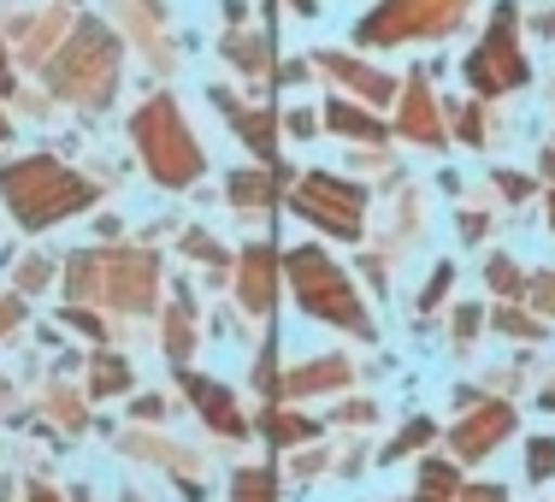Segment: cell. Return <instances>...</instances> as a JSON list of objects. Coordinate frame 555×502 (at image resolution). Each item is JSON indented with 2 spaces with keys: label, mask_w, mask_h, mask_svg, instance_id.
Returning a JSON list of instances; mask_svg holds the SVG:
<instances>
[{
  "label": "cell",
  "mask_w": 555,
  "mask_h": 502,
  "mask_svg": "<svg viewBox=\"0 0 555 502\" xmlns=\"http://www.w3.org/2000/svg\"><path fill=\"white\" fill-rule=\"evenodd\" d=\"M0 195H7V207L18 214V224H30V231H42V224H54V219L95 202V190H89L77 171H65L60 160H42V154L0 171Z\"/></svg>",
  "instance_id": "6da1fadb"
},
{
  "label": "cell",
  "mask_w": 555,
  "mask_h": 502,
  "mask_svg": "<svg viewBox=\"0 0 555 502\" xmlns=\"http://www.w3.org/2000/svg\"><path fill=\"white\" fill-rule=\"evenodd\" d=\"M130 137H137L142 160H149V171L166 183V190H178V183L202 178V149H195L190 125L178 118V107H171L166 95H154L149 107L137 113V125H130Z\"/></svg>",
  "instance_id": "7a4b0ae2"
},
{
  "label": "cell",
  "mask_w": 555,
  "mask_h": 502,
  "mask_svg": "<svg viewBox=\"0 0 555 502\" xmlns=\"http://www.w3.org/2000/svg\"><path fill=\"white\" fill-rule=\"evenodd\" d=\"M289 284H296V296H301L308 313H320V320H332V325H343V332H354V337H373L349 279H343L320 248H296V255H289Z\"/></svg>",
  "instance_id": "3957f363"
},
{
  "label": "cell",
  "mask_w": 555,
  "mask_h": 502,
  "mask_svg": "<svg viewBox=\"0 0 555 502\" xmlns=\"http://www.w3.org/2000/svg\"><path fill=\"white\" fill-rule=\"evenodd\" d=\"M72 289L77 296H107L118 308H149L154 301V260L113 248V255H77L72 260Z\"/></svg>",
  "instance_id": "277c9868"
},
{
  "label": "cell",
  "mask_w": 555,
  "mask_h": 502,
  "mask_svg": "<svg viewBox=\"0 0 555 502\" xmlns=\"http://www.w3.org/2000/svg\"><path fill=\"white\" fill-rule=\"evenodd\" d=\"M113 77H118V42L101 24H89V30H77V42L65 48V60L54 65V83L65 89V95L77 101H107L113 95Z\"/></svg>",
  "instance_id": "5b68a950"
},
{
  "label": "cell",
  "mask_w": 555,
  "mask_h": 502,
  "mask_svg": "<svg viewBox=\"0 0 555 502\" xmlns=\"http://www.w3.org/2000/svg\"><path fill=\"white\" fill-rule=\"evenodd\" d=\"M467 12V0H385L373 18H361V42H408V36H438Z\"/></svg>",
  "instance_id": "8992f818"
},
{
  "label": "cell",
  "mask_w": 555,
  "mask_h": 502,
  "mask_svg": "<svg viewBox=\"0 0 555 502\" xmlns=\"http://www.w3.org/2000/svg\"><path fill=\"white\" fill-rule=\"evenodd\" d=\"M467 83L479 89V95H502V89L526 83V60H520V48H514V7L496 12L485 48L467 54Z\"/></svg>",
  "instance_id": "52a82bcc"
},
{
  "label": "cell",
  "mask_w": 555,
  "mask_h": 502,
  "mask_svg": "<svg viewBox=\"0 0 555 502\" xmlns=\"http://www.w3.org/2000/svg\"><path fill=\"white\" fill-rule=\"evenodd\" d=\"M361 207H366V195L354 190V183H343V178H325V171H313V178L296 190V214L325 224L332 236H361Z\"/></svg>",
  "instance_id": "ba28073f"
},
{
  "label": "cell",
  "mask_w": 555,
  "mask_h": 502,
  "mask_svg": "<svg viewBox=\"0 0 555 502\" xmlns=\"http://www.w3.org/2000/svg\"><path fill=\"white\" fill-rule=\"evenodd\" d=\"M508 426H514V414L491 402V408H479L473 420H461V426H455V449H461L467 461H479V455H491V449L508 438Z\"/></svg>",
  "instance_id": "9c48e42d"
},
{
  "label": "cell",
  "mask_w": 555,
  "mask_h": 502,
  "mask_svg": "<svg viewBox=\"0 0 555 502\" xmlns=\"http://www.w3.org/2000/svg\"><path fill=\"white\" fill-rule=\"evenodd\" d=\"M278 301V255L272 248H248L243 255V308L267 313Z\"/></svg>",
  "instance_id": "30bf717a"
},
{
  "label": "cell",
  "mask_w": 555,
  "mask_h": 502,
  "mask_svg": "<svg viewBox=\"0 0 555 502\" xmlns=\"http://www.w3.org/2000/svg\"><path fill=\"white\" fill-rule=\"evenodd\" d=\"M183 390L202 402V414H207V426H214V432H224V438H243V432H248L243 414H236V402H231V396H224L219 385H207L202 373H183Z\"/></svg>",
  "instance_id": "8fae6325"
},
{
  "label": "cell",
  "mask_w": 555,
  "mask_h": 502,
  "mask_svg": "<svg viewBox=\"0 0 555 502\" xmlns=\"http://www.w3.org/2000/svg\"><path fill=\"white\" fill-rule=\"evenodd\" d=\"M214 101H219V113H224V118H231V125H236V130H243V137H248V149H255L260 160H272V154H278V118H267V113H248V107H236V101L224 95V89H214Z\"/></svg>",
  "instance_id": "7c38bea8"
},
{
  "label": "cell",
  "mask_w": 555,
  "mask_h": 502,
  "mask_svg": "<svg viewBox=\"0 0 555 502\" xmlns=\"http://www.w3.org/2000/svg\"><path fill=\"white\" fill-rule=\"evenodd\" d=\"M402 130L414 142H426V149H438L443 142V125H438V107H431V89L414 77V89H408V113H402Z\"/></svg>",
  "instance_id": "4fadbf2b"
},
{
  "label": "cell",
  "mask_w": 555,
  "mask_h": 502,
  "mask_svg": "<svg viewBox=\"0 0 555 502\" xmlns=\"http://www.w3.org/2000/svg\"><path fill=\"white\" fill-rule=\"evenodd\" d=\"M349 385V366L343 361H313V366H301L296 378H284V390H296V396H308V390H343Z\"/></svg>",
  "instance_id": "5bb4252c"
},
{
  "label": "cell",
  "mask_w": 555,
  "mask_h": 502,
  "mask_svg": "<svg viewBox=\"0 0 555 502\" xmlns=\"http://www.w3.org/2000/svg\"><path fill=\"white\" fill-rule=\"evenodd\" d=\"M325 72H337L343 83H354L366 101H390V89H396L385 72H366V65H354V60H325Z\"/></svg>",
  "instance_id": "9a60e30c"
},
{
  "label": "cell",
  "mask_w": 555,
  "mask_h": 502,
  "mask_svg": "<svg viewBox=\"0 0 555 502\" xmlns=\"http://www.w3.org/2000/svg\"><path fill=\"white\" fill-rule=\"evenodd\" d=\"M231 502H278V485L267 467H243L231 479Z\"/></svg>",
  "instance_id": "2e32d148"
},
{
  "label": "cell",
  "mask_w": 555,
  "mask_h": 502,
  "mask_svg": "<svg viewBox=\"0 0 555 502\" xmlns=\"http://www.w3.org/2000/svg\"><path fill=\"white\" fill-rule=\"evenodd\" d=\"M455 497V467L449 461H426L420 467V497L414 502H449Z\"/></svg>",
  "instance_id": "e0dca14e"
},
{
  "label": "cell",
  "mask_w": 555,
  "mask_h": 502,
  "mask_svg": "<svg viewBox=\"0 0 555 502\" xmlns=\"http://www.w3.org/2000/svg\"><path fill=\"white\" fill-rule=\"evenodd\" d=\"M260 426H267V438H272V443H301V438H313V432H320L313 420H301V414H278V408H272L267 420H260Z\"/></svg>",
  "instance_id": "ac0fdd59"
},
{
  "label": "cell",
  "mask_w": 555,
  "mask_h": 502,
  "mask_svg": "<svg viewBox=\"0 0 555 502\" xmlns=\"http://www.w3.org/2000/svg\"><path fill=\"white\" fill-rule=\"evenodd\" d=\"M325 125H332V130H349V137H373V142H378V118L349 113L343 101H332V107H325Z\"/></svg>",
  "instance_id": "d6986e66"
},
{
  "label": "cell",
  "mask_w": 555,
  "mask_h": 502,
  "mask_svg": "<svg viewBox=\"0 0 555 502\" xmlns=\"http://www.w3.org/2000/svg\"><path fill=\"white\" fill-rule=\"evenodd\" d=\"M231 202L260 207V202H272V183H267V178H255V171H236V178H231Z\"/></svg>",
  "instance_id": "ffe728a7"
},
{
  "label": "cell",
  "mask_w": 555,
  "mask_h": 502,
  "mask_svg": "<svg viewBox=\"0 0 555 502\" xmlns=\"http://www.w3.org/2000/svg\"><path fill=\"white\" fill-rule=\"evenodd\" d=\"M526 473H532L538 485L555 479V438H532V443H526Z\"/></svg>",
  "instance_id": "44dd1931"
},
{
  "label": "cell",
  "mask_w": 555,
  "mask_h": 502,
  "mask_svg": "<svg viewBox=\"0 0 555 502\" xmlns=\"http://www.w3.org/2000/svg\"><path fill=\"white\" fill-rule=\"evenodd\" d=\"M89 390H95V396L125 390V361H95V373H89Z\"/></svg>",
  "instance_id": "7402d4cb"
},
{
  "label": "cell",
  "mask_w": 555,
  "mask_h": 502,
  "mask_svg": "<svg viewBox=\"0 0 555 502\" xmlns=\"http://www.w3.org/2000/svg\"><path fill=\"white\" fill-rule=\"evenodd\" d=\"M485 279H491V289L496 296H520V272H514V260H491V267H485Z\"/></svg>",
  "instance_id": "603a6c76"
},
{
  "label": "cell",
  "mask_w": 555,
  "mask_h": 502,
  "mask_svg": "<svg viewBox=\"0 0 555 502\" xmlns=\"http://www.w3.org/2000/svg\"><path fill=\"white\" fill-rule=\"evenodd\" d=\"M190 343H195V332H190V308H171V337H166V349L183 355Z\"/></svg>",
  "instance_id": "cb8c5ba5"
},
{
  "label": "cell",
  "mask_w": 555,
  "mask_h": 502,
  "mask_svg": "<svg viewBox=\"0 0 555 502\" xmlns=\"http://www.w3.org/2000/svg\"><path fill=\"white\" fill-rule=\"evenodd\" d=\"M426 438H431V426H426V420H414V426H408L402 438H396V443L385 449V461H396V455H408V449H414V443H426Z\"/></svg>",
  "instance_id": "d4e9b609"
},
{
  "label": "cell",
  "mask_w": 555,
  "mask_h": 502,
  "mask_svg": "<svg viewBox=\"0 0 555 502\" xmlns=\"http://www.w3.org/2000/svg\"><path fill=\"white\" fill-rule=\"evenodd\" d=\"M224 54H236V65H248V72L267 65V60H260V42H248V36H243V42H224Z\"/></svg>",
  "instance_id": "484cf974"
},
{
  "label": "cell",
  "mask_w": 555,
  "mask_h": 502,
  "mask_svg": "<svg viewBox=\"0 0 555 502\" xmlns=\"http://www.w3.org/2000/svg\"><path fill=\"white\" fill-rule=\"evenodd\" d=\"M455 502H508L502 485H467V491H455Z\"/></svg>",
  "instance_id": "4316f807"
},
{
  "label": "cell",
  "mask_w": 555,
  "mask_h": 502,
  "mask_svg": "<svg viewBox=\"0 0 555 502\" xmlns=\"http://www.w3.org/2000/svg\"><path fill=\"white\" fill-rule=\"evenodd\" d=\"M502 332H508V337H544L532 320H526V313H502Z\"/></svg>",
  "instance_id": "83f0119b"
},
{
  "label": "cell",
  "mask_w": 555,
  "mask_h": 502,
  "mask_svg": "<svg viewBox=\"0 0 555 502\" xmlns=\"http://www.w3.org/2000/svg\"><path fill=\"white\" fill-rule=\"evenodd\" d=\"M48 272H54L48 260H24V272H18V279H24V289H42V284H48Z\"/></svg>",
  "instance_id": "f1b7e54d"
},
{
  "label": "cell",
  "mask_w": 555,
  "mask_h": 502,
  "mask_svg": "<svg viewBox=\"0 0 555 502\" xmlns=\"http://www.w3.org/2000/svg\"><path fill=\"white\" fill-rule=\"evenodd\" d=\"M532 296H538V308H544V313H555V272H550V279H538V284H532Z\"/></svg>",
  "instance_id": "f546056e"
},
{
  "label": "cell",
  "mask_w": 555,
  "mask_h": 502,
  "mask_svg": "<svg viewBox=\"0 0 555 502\" xmlns=\"http://www.w3.org/2000/svg\"><path fill=\"white\" fill-rule=\"evenodd\" d=\"M443 289H449V267H438V279H431V284H426V296H420V308H431V301H438V296H443Z\"/></svg>",
  "instance_id": "4dcf8cb0"
},
{
  "label": "cell",
  "mask_w": 555,
  "mask_h": 502,
  "mask_svg": "<svg viewBox=\"0 0 555 502\" xmlns=\"http://www.w3.org/2000/svg\"><path fill=\"white\" fill-rule=\"evenodd\" d=\"M496 183H502V195H514V202H520V195H526V190H532V183H526V178H514V171H502V178H496Z\"/></svg>",
  "instance_id": "1f68e13d"
},
{
  "label": "cell",
  "mask_w": 555,
  "mask_h": 502,
  "mask_svg": "<svg viewBox=\"0 0 555 502\" xmlns=\"http://www.w3.org/2000/svg\"><path fill=\"white\" fill-rule=\"evenodd\" d=\"M473 325H479V308H461V313H455V332L473 337Z\"/></svg>",
  "instance_id": "d6a6232c"
},
{
  "label": "cell",
  "mask_w": 555,
  "mask_h": 502,
  "mask_svg": "<svg viewBox=\"0 0 555 502\" xmlns=\"http://www.w3.org/2000/svg\"><path fill=\"white\" fill-rule=\"evenodd\" d=\"M12 320H18V301H0V337H7Z\"/></svg>",
  "instance_id": "836d02e7"
},
{
  "label": "cell",
  "mask_w": 555,
  "mask_h": 502,
  "mask_svg": "<svg viewBox=\"0 0 555 502\" xmlns=\"http://www.w3.org/2000/svg\"><path fill=\"white\" fill-rule=\"evenodd\" d=\"M30 502H60L54 491H42V485H36V491H30Z\"/></svg>",
  "instance_id": "e575fe53"
},
{
  "label": "cell",
  "mask_w": 555,
  "mask_h": 502,
  "mask_svg": "<svg viewBox=\"0 0 555 502\" xmlns=\"http://www.w3.org/2000/svg\"><path fill=\"white\" fill-rule=\"evenodd\" d=\"M313 7H320V0H296V12H313Z\"/></svg>",
  "instance_id": "d590c367"
},
{
  "label": "cell",
  "mask_w": 555,
  "mask_h": 502,
  "mask_svg": "<svg viewBox=\"0 0 555 502\" xmlns=\"http://www.w3.org/2000/svg\"><path fill=\"white\" fill-rule=\"evenodd\" d=\"M0 89H7V54H0Z\"/></svg>",
  "instance_id": "8d00e7d4"
},
{
  "label": "cell",
  "mask_w": 555,
  "mask_h": 502,
  "mask_svg": "<svg viewBox=\"0 0 555 502\" xmlns=\"http://www.w3.org/2000/svg\"><path fill=\"white\" fill-rule=\"evenodd\" d=\"M544 408H555V390H544Z\"/></svg>",
  "instance_id": "74e56055"
},
{
  "label": "cell",
  "mask_w": 555,
  "mask_h": 502,
  "mask_svg": "<svg viewBox=\"0 0 555 502\" xmlns=\"http://www.w3.org/2000/svg\"><path fill=\"white\" fill-rule=\"evenodd\" d=\"M550 219H555V195H550Z\"/></svg>",
  "instance_id": "f35d334b"
},
{
  "label": "cell",
  "mask_w": 555,
  "mask_h": 502,
  "mask_svg": "<svg viewBox=\"0 0 555 502\" xmlns=\"http://www.w3.org/2000/svg\"><path fill=\"white\" fill-rule=\"evenodd\" d=\"M0 142H7V125H0Z\"/></svg>",
  "instance_id": "ab89813d"
}]
</instances>
